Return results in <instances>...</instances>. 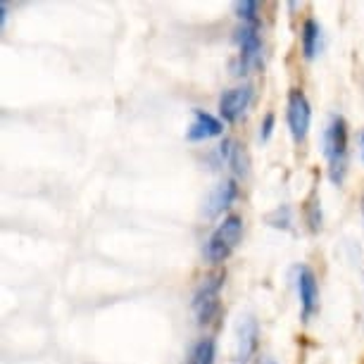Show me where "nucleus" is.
Wrapping results in <instances>:
<instances>
[{
  "mask_svg": "<svg viewBox=\"0 0 364 364\" xmlns=\"http://www.w3.org/2000/svg\"><path fill=\"white\" fill-rule=\"evenodd\" d=\"M324 155L328 160V176L333 183H341L348 169V124L336 114L324 132Z\"/></svg>",
  "mask_w": 364,
  "mask_h": 364,
  "instance_id": "f257e3e1",
  "label": "nucleus"
},
{
  "mask_svg": "<svg viewBox=\"0 0 364 364\" xmlns=\"http://www.w3.org/2000/svg\"><path fill=\"white\" fill-rule=\"evenodd\" d=\"M240 236H243V219L238 215H229L224 217V222L212 231V236L208 238V245H205V257L212 264H222L229 259V255L236 250V245L240 243Z\"/></svg>",
  "mask_w": 364,
  "mask_h": 364,
  "instance_id": "f03ea898",
  "label": "nucleus"
},
{
  "mask_svg": "<svg viewBox=\"0 0 364 364\" xmlns=\"http://www.w3.org/2000/svg\"><path fill=\"white\" fill-rule=\"evenodd\" d=\"M224 272H217L200 284L193 295V312L200 324H210L219 312V293L224 288Z\"/></svg>",
  "mask_w": 364,
  "mask_h": 364,
  "instance_id": "7ed1b4c3",
  "label": "nucleus"
},
{
  "mask_svg": "<svg viewBox=\"0 0 364 364\" xmlns=\"http://www.w3.org/2000/svg\"><path fill=\"white\" fill-rule=\"evenodd\" d=\"M236 43H238V65L236 74H248L262 63V38H259L257 24H243L236 29Z\"/></svg>",
  "mask_w": 364,
  "mask_h": 364,
  "instance_id": "20e7f679",
  "label": "nucleus"
},
{
  "mask_svg": "<svg viewBox=\"0 0 364 364\" xmlns=\"http://www.w3.org/2000/svg\"><path fill=\"white\" fill-rule=\"evenodd\" d=\"M286 119H288V129H291L293 141H298V143L305 141L307 132H310V122H312V107H310L307 95L302 93L300 88H291V93H288Z\"/></svg>",
  "mask_w": 364,
  "mask_h": 364,
  "instance_id": "39448f33",
  "label": "nucleus"
},
{
  "mask_svg": "<svg viewBox=\"0 0 364 364\" xmlns=\"http://www.w3.org/2000/svg\"><path fill=\"white\" fill-rule=\"evenodd\" d=\"M259 326L255 317H240L236 328V364H248L250 357L257 353Z\"/></svg>",
  "mask_w": 364,
  "mask_h": 364,
  "instance_id": "423d86ee",
  "label": "nucleus"
},
{
  "mask_svg": "<svg viewBox=\"0 0 364 364\" xmlns=\"http://www.w3.org/2000/svg\"><path fill=\"white\" fill-rule=\"evenodd\" d=\"M250 100H252L250 84L229 88V91H224V95L219 98V114H222V119H226V122H236L238 117L248 109Z\"/></svg>",
  "mask_w": 364,
  "mask_h": 364,
  "instance_id": "0eeeda50",
  "label": "nucleus"
},
{
  "mask_svg": "<svg viewBox=\"0 0 364 364\" xmlns=\"http://www.w3.org/2000/svg\"><path fill=\"white\" fill-rule=\"evenodd\" d=\"M298 295H300L302 319H310L319 307V284L310 267H300L298 269Z\"/></svg>",
  "mask_w": 364,
  "mask_h": 364,
  "instance_id": "6e6552de",
  "label": "nucleus"
},
{
  "mask_svg": "<svg viewBox=\"0 0 364 364\" xmlns=\"http://www.w3.org/2000/svg\"><path fill=\"white\" fill-rule=\"evenodd\" d=\"M224 124L217 119L215 114L205 112V109H193V122H191L186 139L188 141H208L215 136H222Z\"/></svg>",
  "mask_w": 364,
  "mask_h": 364,
  "instance_id": "1a4fd4ad",
  "label": "nucleus"
},
{
  "mask_svg": "<svg viewBox=\"0 0 364 364\" xmlns=\"http://www.w3.org/2000/svg\"><path fill=\"white\" fill-rule=\"evenodd\" d=\"M219 155H222L226 167H229L236 176L248 174V157H245V150L236 139H224L222 146H219Z\"/></svg>",
  "mask_w": 364,
  "mask_h": 364,
  "instance_id": "9d476101",
  "label": "nucleus"
},
{
  "mask_svg": "<svg viewBox=\"0 0 364 364\" xmlns=\"http://www.w3.org/2000/svg\"><path fill=\"white\" fill-rule=\"evenodd\" d=\"M238 196V186L233 178H226V181H222L219 186L210 193V200H208V212L205 215L208 217H217L222 215V212L229 208V205L236 200Z\"/></svg>",
  "mask_w": 364,
  "mask_h": 364,
  "instance_id": "9b49d317",
  "label": "nucleus"
},
{
  "mask_svg": "<svg viewBox=\"0 0 364 364\" xmlns=\"http://www.w3.org/2000/svg\"><path fill=\"white\" fill-rule=\"evenodd\" d=\"M300 38H302V55H305L307 60H312L314 55H317V50H319V38H321L319 24L314 22V19H305Z\"/></svg>",
  "mask_w": 364,
  "mask_h": 364,
  "instance_id": "f8f14e48",
  "label": "nucleus"
},
{
  "mask_svg": "<svg viewBox=\"0 0 364 364\" xmlns=\"http://www.w3.org/2000/svg\"><path fill=\"white\" fill-rule=\"evenodd\" d=\"M215 362V341L203 338L191 350V364H212Z\"/></svg>",
  "mask_w": 364,
  "mask_h": 364,
  "instance_id": "ddd939ff",
  "label": "nucleus"
},
{
  "mask_svg": "<svg viewBox=\"0 0 364 364\" xmlns=\"http://www.w3.org/2000/svg\"><path fill=\"white\" fill-rule=\"evenodd\" d=\"M236 15L243 19V24H257L259 22V3H255V0L236 3Z\"/></svg>",
  "mask_w": 364,
  "mask_h": 364,
  "instance_id": "4468645a",
  "label": "nucleus"
},
{
  "mask_svg": "<svg viewBox=\"0 0 364 364\" xmlns=\"http://www.w3.org/2000/svg\"><path fill=\"white\" fill-rule=\"evenodd\" d=\"M274 122H277V117H274V112H267L262 124H259V139L262 141H269L272 134H274Z\"/></svg>",
  "mask_w": 364,
  "mask_h": 364,
  "instance_id": "2eb2a0df",
  "label": "nucleus"
},
{
  "mask_svg": "<svg viewBox=\"0 0 364 364\" xmlns=\"http://www.w3.org/2000/svg\"><path fill=\"white\" fill-rule=\"evenodd\" d=\"M362 153H364V134H362Z\"/></svg>",
  "mask_w": 364,
  "mask_h": 364,
  "instance_id": "dca6fc26",
  "label": "nucleus"
},
{
  "mask_svg": "<svg viewBox=\"0 0 364 364\" xmlns=\"http://www.w3.org/2000/svg\"><path fill=\"white\" fill-rule=\"evenodd\" d=\"M362 212H364V198H362Z\"/></svg>",
  "mask_w": 364,
  "mask_h": 364,
  "instance_id": "f3484780",
  "label": "nucleus"
}]
</instances>
